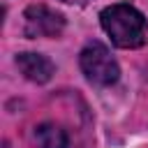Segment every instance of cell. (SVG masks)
Instances as JSON below:
<instances>
[{
	"label": "cell",
	"mask_w": 148,
	"mask_h": 148,
	"mask_svg": "<svg viewBox=\"0 0 148 148\" xmlns=\"http://www.w3.org/2000/svg\"><path fill=\"white\" fill-rule=\"evenodd\" d=\"M99 21L104 32L120 49H136L146 42V18L136 7L127 2H116L102 9Z\"/></svg>",
	"instance_id": "obj_1"
},
{
	"label": "cell",
	"mask_w": 148,
	"mask_h": 148,
	"mask_svg": "<svg viewBox=\"0 0 148 148\" xmlns=\"http://www.w3.org/2000/svg\"><path fill=\"white\" fill-rule=\"evenodd\" d=\"M79 62H81V69H83L86 79L90 83H95V86H113L118 81V76H120V67H118L116 58L99 42L88 44L81 51Z\"/></svg>",
	"instance_id": "obj_2"
},
{
	"label": "cell",
	"mask_w": 148,
	"mask_h": 148,
	"mask_svg": "<svg viewBox=\"0 0 148 148\" xmlns=\"http://www.w3.org/2000/svg\"><path fill=\"white\" fill-rule=\"evenodd\" d=\"M65 28V16L46 5H30L23 14L25 37H58Z\"/></svg>",
	"instance_id": "obj_3"
},
{
	"label": "cell",
	"mask_w": 148,
	"mask_h": 148,
	"mask_svg": "<svg viewBox=\"0 0 148 148\" xmlns=\"http://www.w3.org/2000/svg\"><path fill=\"white\" fill-rule=\"evenodd\" d=\"M16 67L32 83H46L53 76V62L42 53H32V51L18 53L16 56Z\"/></svg>",
	"instance_id": "obj_4"
},
{
	"label": "cell",
	"mask_w": 148,
	"mask_h": 148,
	"mask_svg": "<svg viewBox=\"0 0 148 148\" xmlns=\"http://www.w3.org/2000/svg\"><path fill=\"white\" fill-rule=\"evenodd\" d=\"M35 139L42 148H67V134L56 123H42L35 130Z\"/></svg>",
	"instance_id": "obj_5"
},
{
	"label": "cell",
	"mask_w": 148,
	"mask_h": 148,
	"mask_svg": "<svg viewBox=\"0 0 148 148\" xmlns=\"http://www.w3.org/2000/svg\"><path fill=\"white\" fill-rule=\"evenodd\" d=\"M65 2H79V5H81V2H86V0H65Z\"/></svg>",
	"instance_id": "obj_6"
}]
</instances>
